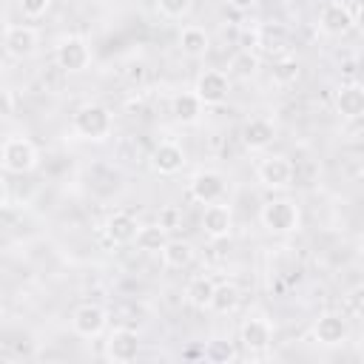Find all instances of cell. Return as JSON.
Segmentation results:
<instances>
[{"label": "cell", "mask_w": 364, "mask_h": 364, "mask_svg": "<svg viewBox=\"0 0 364 364\" xmlns=\"http://www.w3.org/2000/svg\"><path fill=\"white\" fill-rule=\"evenodd\" d=\"M71 131L80 136V139H94V142H102L111 136L114 131V114L100 105V102H85L74 111L71 117Z\"/></svg>", "instance_id": "6da1fadb"}, {"label": "cell", "mask_w": 364, "mask_h": 364, "mask_svg": "<svg viewBox=\"0 0 364 364\" xmlns=\"http://www.w3.org/2000/svg\"><path fill=\"white\" fill-rule=\"evenodd\" d=\"M259 222H262L264 230H270L276 236H284V233H296L299 230L301 213H299V205L293 199H270V202L262 205Z\"/></svg>", "instance_id": "7a4b0ae2"}, {"label": "cell", "mask_w": 364, "mask_h": 364, "mask_svg": "<svg viewBox=\"0 0 364 364\" xmlns=\"http://www.w3.org/2000/svg\"><path fill=\"white\" fill-rule=\"evenodd\" d=\"M0 162L6 173H28L37 168L40 156L31 139L26 136H6L3 148H0Z\"/></svg>", "instance_id": "3957f363"}, {"label": "cell", "mask_w": 364, "mask_h": 364, "mask_svg": "<svg viewBox=\"0 0 364 364\" xmlns=\"http://www.w3.org/2000/svg\"><path fill=\"white\" fill-rule=\"evenodd\" d=\"M54 63H57V68L65 71V74H80V71H85L88 63H91V48H88V43H85L82 37L68 34V37H63V40L54 46Z\"/></svg>", "instance_id": "277c9868"}, {"label": "cell", "mask_w": 364, "mask_h": 364, "mask_svg": "<svg viewBox=\"0 0 364 364\" xmlns=\"http://www.w3.org/2000/svg\"><path fill=\"white\" fill-rule=\"evenodd\" d=\"M188 193H191V199L199 202V205H213V202H222V199H225L228 182H225V176H222L219 171L202 168V171H196V173L191 176Z\"/></svg>", "instance_id": "5b68a950"}, {"label": "cell", "mask_w": 364, "mask_h": 364, "mask_svg": "<svg viewBox=\"0 0 364 364\" xmlns=\"http://www.w3.org/2000/svg\"><path fill=\"white\" fill-rule=\"evenodd\" d=\"M196 97L205 102V105H222L230 94V74L219 71V68H208L196 77Z\"/></svg>", "instance_id": "8992f818"}, {"label": "cell", "mask_w": 364, "mask_h": 364, "mask_svg": "<svg viewBox=\"0 0 364 364\" xmlns=\"http://www.w3.org/2000/svg\"><path fill=\"white\" fill-rule=\"evenodd\" d=\"M293 162L287 156H267L256 168V179L270 191H284L293 185Z\"/></svg>", "instance_id": "52a82bcc"}, {"label": "cell", "mask_w": 364, "mask_h": 364, "mask_svg": "<svg viewBox=\"0 0 364 364\" xmlns=\"http://www.w3.org/2000/svg\"><path fill=\"white\" fill-rule=\"evenodd\" d=\"M139 347H142V341H139V336H136L134 330L117 327V330L108 333L105 358L114 361V364H128V361H134V358L139 355Z\"/></svg>", "instance_id": "ba28073f"}, {"label": "cell", "mask_w": 364, "mask_h": 364, "mask_svg": "<svg viewBox=\"0 0 364 364\" xmlns=\"http://www.w3.org/2000/svg\"><path fill=\"white\" fill-rule=\"evenodd\" d=\"M347 336H350V324H347V318H344L341 313H336V310L321 313V316L316 318V324H313V338H316L318 344H324V347H338V344L347 341Z\"/></svg>", "instance_id": "9c48e42d"}, {"label": "cell", "mask_w": 364, "mask_h": 364, "mask_svg": "<svg viewBox=\"0 0 364 364\" xmlns=\"http://www.w3.org/2000/svg\"><path fill=\"white\" fill-rule=\"evenodd\" d=\"M108 324V313L100 307V304H80L74 313H71V330L80 336V338H97Z\"/></svg>", "instance_id": "30bf717a"}, {"label": "cell", "mask_w": 364, "mask_h": 364, "mask_svg": "<svg viewBox=\"0 0 364 364\" xmlns=\"http://www.w3.org/2000/svg\"><path fill=\"white\" fill-rule=\"evenodd\" d=\"M199 225H202V233L208 239L219 242V239H228L230 236V230H233V213H230V208L225 202H213V205H205Z\"/></svg>", "instance_id": "8fae6325"}, {"label": "cell", "mask_w": 364, "mask_h": 364, "mask_svg": "<svg viewBox=\"0 0 364 364\" xmlns=\"http://www.w3.org/2000/svg\"><path fill=\"white\" fill-rule=\"evenodd\" d=\"M318 28H321L324 34H330V37H341V34H347L350 28H355V26H353V11H350V6H344L341 0H330V3L318 11Z\"/></svg>", "instance_id": "7c38bea8"}, {"label": "cell", "mask_w": 364, "mask_h": 364, "mask_svg": "<svg viewBox=\"0 0 364 364\" xmlns=\"http://www.w3.org/2000/svg\"><path fill=\"white\" fill-rule=\"evenodd\" d=\"M151 168L159 173V176H173L185 168V151L179 142H171V139H162L154 151H151Z\"/></svg>", "instance_id": "4fadbf2b"}, {"label": "cell", "mask_w": 364, "mask_h": 364, "mask_svg": "<svg viewBox=\"0 0 364 364\" xmlns=\"http://www.w3.org/2000/svg\"><path fill=\"white\" fill-rule=\"evenodd\" d=\"M37 43H40V37L31 26H6V31H3V46H6L9 57H17V60L31 57L37 51Z\"/></svg>", "instance_id": "5bb4252c"}, {"label": "cell", "mask_w": 364, "mask_h": 364, "mask_svg": "<svg viewBox=\"0 0 364 364\" xmlns=\"http://www.w3.org/2000/svg\"><path fill=\"white\" fill-rule=\"evenodd\" d=\"M273 341V327L267 318H245L239 327V344L247 353H264Z\"/></svg>", "instance_id": "9a60e30c"}, {"label": "cell", "mask_w": 364, "mask_h": 364, "mask_svg": "<svg viewBox=\"0 0 364 364\" xmlns=\"http://www.w3.org/2000/svg\"><path fill=\"white\" fill-rule=\"evenodd\" d=\"M273 139H276V125H273L270 119H264V117L247 119V122L242 125V142H245V148H250V151H262V148H267Z\"/></svg>", "instance_id": "2e32d148"}, {"label": "cell", "mask_w": 364, "mask_h": 364, "mask_svg": "<svg viewBox=\"0 0 364 364\" xmlns=\"http://www.w3.org/2000/svg\"><path fill=\"white\" fill-rule=\"evenodd\" d=\"M336 111L347 119H358L364 117V85L358 82H347L336 91Z\"/></svg>", "instance_id": "e0dca14e"}, {"label": "cell", "mask_w": 364, "mask_h": 364, "mask_svg": "<svg viewBox=\"0 0 364 364\" xmlns=\"http://www.w3.org/2000/svg\"><path fill=\"white\" fill-rule=\"evenodd\" d=\"M136 233H139V225L131 213L125 210H117L108 216L105 222V236L114 242V245H128V242H136Z\"/></svg>", "instance_id": "ac0fdd59"}, {"label": "cell", "mask_w": 364, "mask_h": 364, "mask_svg": "<svg viewBox=\"0 0 364 364\" xmlns=\"http://www.w3.org/2000/svg\"><path fill=\"white\" fill-rule=\"evenodd\" d=\"M213 293H216V282L210 276H193L185 287V301L196 310H210Z\"/></svg>", "instance_id": "d6986e66"}, {"label": "cell", "mask_w": 364, "mask_h": 364, "mask_svg": "<svg viewBox=\"0 0 364 364\" xmlns=\"http://www.w3.org/2000/svg\"><path fill=\"white\" fill-rule=\"evenodd\" d=\"M193 256H196V250H193V245L188 239H168V245L162 247V264L168 270L188 267L193 262Z\"/></svg>", "instance_id": "ffe728a7"}, {"label": "cell", "mask_w": 364, "mask_h": 364, "mask_svg": "<svg viewBox=\"0 0 364 364\" xmlns=\"http://www.w3.org/2000/svg\"><path fill=\"white\" fill-rule=\"evenodd\" d=\"M179 48L188 54V57H205L208 54V48H210V37H208V31L202 28V26H185L182 31H179Z\"/></svg>", "instance_id": "44dd1931"}, {"label": "cell", "mask_w": 364, "mask_h": 364, "mask_svg": "<svg viewBox=\"0 0 364 364\" xmlns=\"http://www.w3.org/2000/svg\"><path fill=\"white\" fill-rule=\"evenodd\" d=\"M242 301V290L236 282H222L216 284V293H213V301H210V310L219 313V316H230Z\"/></svg>", "instance_id": "7402d4cb"}, {"label": "cell", "mask_w": 364, "mask_h": 364, "mask_svg": "<svg viewBox=\"0 0 364 364\" xmlns=\"http://www.w3.org/2000/svg\"><path fill=\"white\" fill-rule=\"evenodd\" d=\"M202 100L196 97V91L193 94H176L173 100H171V114L179 119V122H196L199 119V114H202Z\"/></svg>", "instance_id": "603a6c76"}, {"label": "cell", "mask_w": 364, "mask_h": 364, "mask_svg": "<svg viewBox=\"0 0 364 364\" xmlns=\"http://www.w3.org/2000/svg\"><path fill=\"white\" fill-rule=\"evenodd\" d=\"M168 245V230L156 222V225H142L136 233V247L145 253H162V247Z\"/></svg>", "instance_id": "cb8c5ba5"}, {"label": "cell", "mask_w": 364, "mask_h": 364, "mask_svg": "<svg viewBox=\"0 0 364 364\" xmlns=\"http://www.w3.org/2000/svg\"><path fill=\"white\" fill-rule=\"evenodd\" d=\"M256 71H259V54L245 51V48H239L228 63V74L239 77V80H250V77H256Z\"/></svg>", "instance_id": "d4e9b609"}, {"label": "cell", "mask_w": 364, "mask_h": 364, "mask_svg": "<svg viewBox=\"0 0 364 364\" xmlns=\"http://www.w3.org/2000/svg\"><path fill=\"white\" fill-rule=\"evenodd\" d=\"M299 74H301V65L296 57H279L270 68V77L276 85H293L299 80Z\"/></svg>", "instance_id": "484cf974"}, {"label": "cell", "mask_w": 364, "mask_h": 364, "mask_svg": "<svg viewBox=\"0 0 364 364\" xmlns=\"http://www.w3.org/2000/svg\"><path fill=\"white\" fill-rule=\"evenodd\" d=\"M233 355H236V353H233V344L225 341V338H213V341L205 344V358H208V361L225 364V361H230Z\"/></svg>", "instance_id": "4316f807"}, {"label": "cell", "mask_w": 364, "mask_h": 364, "mask_svg": "<svg viewBox=\"0 0 364 364\" xmlns=\"http://www.w3.org/2000/svg\"><path fill=\"white\" fill-rule=\"evenodd\" d=\"M193 9V0H156V11L168 20H182Z\"/></svg>", "instance_id": "83f0119b"}, {"label": "cell", "mask_w": 364, "mask_h": 364, "mask_svg": "<svg viewBox=\"0 0 364 364\" xmlns=\"http://www.w3.org/2000/svg\"><path fill=\"white\" fill-rule=\"evenodd\" d=\"M344 307H347L355 318H364V284L353 287V290L344 296Z\"/></svg>", "instance_id": "f1b7e54d"}, {"label": "cell", "mask_w": 364, "mask_h": 364, "mask_svg": "<svg viewBox=\"0 0 364 364\" xmlns=\"http://www.w3.org/2000/svg\"><path fill=\"white\" fill-rule=\"evenodd\" d=\"M48 6H51V0H20V11H23V17H28V20L43 17V14L48 11Z\"/></svg>", "instance_id": "f546056e"}, {"label": "cell", "mask_w": 364, "mask_h": 364, "mask_svg": "<svg viewBox=\"0 0 364 364\" xmlns=\"http://www.w3.org/2000/svg\"><path fill=\"white\" fill-rule=\"evenodd\" d=\"M264 40H262V28H242L239 31V48H245V51H253L256 46H262Z\"/></svg>", "instance_id": "4dcf8cb0"}, {"label": "cell", "mask_w": 364, "mask_h": 364, "mask_svg": "<svg viewBox=\"0 0 364 364\" xmlns=\"http://www.w3.org/2000/svg\"><path fill=\"white\" fill-rule=\"evenodd\" d=\"M159 225L165 230H176L179 228V210L176 208H162L159 210Z\"/></svg>", "instance_id": "1f68e13d"}, {"label": "cell", "mask_w": 364, "mask_h": 364, "mask_svg": "<svg viewBox=\"0 0 364 364\" xmlns=\"http://www.w3.org/2000/svg\"><path fill=\"white\" fill-rule=\"evenodd\" d=\"M256 3H259V0H228V6H230L233 11H250Z\"/></svg>", "instance_id": "d6a6232c"}, {"label": "cell", "mask_w": 364, "mask_h": 364, "mask_svg": "<svg viewBox=\"0 0 364 364\" xmlns=\"http://www.w3.org/2000/svg\"><path fill=\"white\" fill-rule=\"evenodd\" d=\"M353 26L364 34V3H361V6H355V11H353Z\"/></svg>", "instance_id": "836d02e7"}]
</instances>
